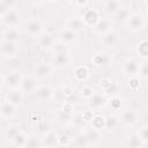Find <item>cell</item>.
<instances>
[{"instance_id":"1","label":"cell","mask_w":148,"mask_h":148,"mask_svg":"<svg viewBox=\"0 0 148 148\" xmlns=\"http://www.w3.org/2000/svg\"><path fill=\"white\" fill-rule=\"evenodd\" d=\"M71 57L68 50H61V51H53L52 57V65L56 68H65L69 65Z\"/></svg>"},{"instance_id":"2","label":"cell","mask_w":148,"mask_h":148,"mask_svg":"<svg viewBox=\"0 0 148 148\" xmlns=\"http://www.w3.org/2000/svg\"><path fill=\"white\" fill-rule=\"evenodd\" d=\"M22 73L20 71H9L5 76H3V83L13 89V88H20V84L22 82Z\"/></svg>"},{"instance_id":"3","label":"cell","mask_w":148,"mask_h":148,"mask_svg":"<svg viewBox=\"0 0 148 148\" xmlns=\"http://www.w3.org/2000/svg\"><path fill=\"white\" fill-rule=\"evenodd\" d=\"M20 20H21L20 13H18L15 8L9 9V10H7L5 14L1 15V21H2V23L6 24V25L9 27V28H15V27L20 23Z\"/></svg>"},{"instance_id":"4","label":"cell","mask_w":148,"mask_h":148,"mask_svg":"<svg viewBox=\"0 0 148 148\" xmlns=\"http://www.w3.org/2000/svg\"><path fill=\"white\" fill-rule=\"evenodd\" d=\"M145 24H146L145 17L139 13L131 14L130 18L126 21V25L131 31H140L143 29Z\"/></svg>"},{"instance_id":"5","label":"cell","mask_w":148,"mask_h":148,"mask_svg":"<svg viewBox=\"0 0 148 148\" xmlns=\"http://www.w3.org/2000/svg\"><path fill=\"white\" fill-rule=\"evenodd\" d=\"M25 31L31 37H39L43 32V23L38 18H31L25 25Z\"/></svg>"},{"instance_id":"6","label":"cell","mask_w":148,"mask_h":148,"mask_svg":"<svg viewBox=\"0 0 148 148\" xmlns=\"http://www.w3.org/2000/svg\"><path fill=\"white\" fill-rule=\"evenodd\" d=\"M0 50H1V54L3 58H13L16 56V53L18 51V43L2 40Z\"/></svg>"},{"instance_id":"7","label":"cell","mask_w":148,"mask_h":148,"mask_svg":"<svg viewBox=\"0 0 148 148\" xmlns=\"http://www.w3.org/2000/svg\"><path fill=\"white\" fill-rule=\"evenodd\" d=\"M52 72H53V65H50L46 62L37 64L34 67V73L37 79H46L52 74Z\"/></svg>"},{"instance_id":"8","label":"cell","mask_w":148,"mask_h":148,"mask_svg":"<svg viewBox=\"0 0 148 148\" xmlns=\"http://www.w3.org/2000/svg\"><path fill=\"white\" fill-rule=\"evenodd\" d=\"M139 67H140V64L136 60L127 59L123 65V72L125 75L133 77V76L139 75Z\"/></svg>"},{"instance_id":"9","label":"cell","mask_w":148,"mask_h":148,"mask_svg":"<svg viewBox=\"0 0 148 148\" xmlns=\"http://www.w3.org/2000/svg\"><path fill=\"white\" fill-rule=\"evenodd\" d=\"M112 21L110 18H99L94 25H92V30L96 32V34H101V35H104L109 31L112 30Z\"/></svg>"},{"instance_id":"10","label":"cell","mask_w":148,"mask_h":148,"mask_svg":"<svg viewBox=\"0 0 148 148\" xmlns=\"http://www.w3.org/2000/svg\"><path fill=\"white\" fill-rule=\"evenodd\" d=\"M139 120V113L135 110L128 109L121 113L120 121L126 126H134Z\"/></svg>"},{"instance_id":"11","label":"cell","mask_w":148,"mask_h":148,"mask_svg":"<svg viewBox=\"0 0 148 148\" xmlns=\"http://www.w3.org/2000/svg\"><path fill=\"white\" fill-rule=\"evenodd\" d=\"M77 39V32L66 28V29H61L58 34V40L60 43H64V44H72L74 43L75 40Z\"/></svg>"},{"instance_id":"12","label":"cell","mask_w":148,"mask_h":148,"mask_svg":"<svg viewBox=\"0 0 148 148\" xmlns=\"http://www.w3.org/2000/svg\"><path fill=\"white\" fill-rule=\"evenodd\" d=\"M108 104V98L104 92H94L91 98H89V105L94 109L104 108Z\"/></svg>"},{"instance_id":"13","label":"cell","mask_w":148,"mask_h":148,"mask_svg":"<svg viewBox=\"0 0 148 148\" xmlns=\"http://www.w3.org/2000/svg\"><path fill=\"white\" fill-rule=\"evenodd\" d=\"M16 108L14 104H12L7 99H3L1 102V106H0V114H1V118L3 119H9L12 118L15 112H16Z\"/></svg>"},{"instance_id":"14","label":"cell","mask_w":148,"mask_h":148,"mask_svg":"<svg viewBox=\"0 0 148 148\" xmlns=\"http://www.w3.org/2000/svg\"><path fill=\"white\" fill-rule=\"evenodd\" d=\"M20 89L23 92L30 94L34 92L35 90H37V80L32 76H25L22 79V82L20 84Z\"/></svg>"},{"instance_id":"15","label":"cell","mask_w":148,"mask_h":148,"mask_svg":"<svg viewBox=\"0 0 148 148\" xmlns=\"http://www.w3.org/2000/svg\"><path fill=\"white\" fill-rule=\"evenodd\" d=\"M6 99L15 106H18L23 101V91L20 88H13L6 94Z\"/></svg>"},{"instance_id":"16","label":"cell","mask_w":148,"mask_h":148,"mask_svg":"<svg viewBox=\"0 0 148 148\" xmlns=\"http://www.w3.org/2000/svg\"><path fill=\"white\" fill-rule=\"evenodd\" d=\"M38 43H39V46L44 50H49V49H53L54 45L57 44V40H56V37L51 34H42L39 36V39H38Z\"/></svg>"},{"instance_id":"17","label":"cell","mask_w":148,"mask_h":148,"mask_svg":"<svg viewBox=\"0 0 148 148\" xmlns=\"http://www.w3.org/2000/svg\"><path fill=\"white\" fill-rule=\"evenodd\" d=\"M112 61V58L110 54L105 53V52H99L96 53L92 58V62L97 66H109Z\"/></svg>"},{"instance_id":"18","label":"cell","mask_w":148,"mask_h":148,"mask_svg":"<svg viewBox=\"0 0 148 148\" xmlns=\"http://www.w3.org/2000/svg\"><path fill=\"white\" fill-rule=\"evenodd\" d=\"M102 43L106 47H113L118 43V35L114 31H109L102 36Z\"/></svg>"},{"instance_id":"19","label":"cell","mask_w":148,"mask_h":148,"mask_svg":"<svg viewBox=\"0 0 148 148\" xmlns=\"http://www.w3.org/2000/svg\"><path fill=\"white\" fill-rule=\"evenodd\" d=\"M37 96L40 101H50L53 96V90L49 84H43L37 88Z\"/></svg>"},{"instance_id":"20","label":"cell","mask_w":148,"mask_h":148,"mask_svg":"<svg viewBox=\"0 0 148 148\" xmlns=\"http://www.w3.org/2000/svg\"><path fill=\"white\" fill-rule=\"evenodd\" d=\"M83 22L87 24V25H94L98 20H99V15H98V12L95 10V9H88L84 14H83V17H82Z\"/></svg>"},{"instance_id":"21","label":"cell","mask_w":148,"mask_h":148,"mask_svg":"<svg viewBox=\"0 0 148 148\" xmlns=\"http://www.w3.org/2000/svg\"><path fill=\"white\" fill-rule=\"evenodd\" d=\"M124 146L130 147V148H139V147H143L145 143L141 140V138L139 136V134H132L125 140Z\"/></svg>"},{"instance_id":"22","label":"cell","mask_w":148,"mask_h":148,"mask_svg":"<svg viewBox=\"0 0 148 148\" xmlns=\"http://www.w3.org/2000/svg\"><path fill=\"white\" fill-rule=\"evenodd\" d=\"M84 25H86V23L80 17H72L67 22V28L73 30V31H75V32H77V34L84 28Z\"/></svg>"},{"instance_id":"23","label":"cell","mask_w":148,"mask_h":148,"mask_svg":"<svg viewBox=\"0 0 148 148\" xmlns=\"http://www.w3.org/2000/svg\"><path fill=\"white\" fill-rule=\"evenodd\" d=\"M18 39H20V32L16 28H9V29L5 30L2 34V40L18 43Z\"/></svg>"},{"instance_id":"24","label":"cell","mask_w":148,"mask_h":148,"mask_svg":"<svg viewBox=\"0 0 148 148\" xmlns=\"http://www.w3.org/2000/svg\"><path fill=\"white\" fill-rule=\"evenodd\" d=\"M84 134H86V136H87V139H88V141H89L90 146H91V145H96V143L99 141V139H101L99 131H98V130H96V128H94V127L86 130Z\"/></svg>"},{"instance_id":"25","label":"cell","mask_w":148,"mask_h":148,"mask_svg":"<svg viewBox=\"0 0 148 148\" xmlns=\"http://www.w3.org/2000/svg\"><path fill=\"white\" fill-rule=\"evenodd\" d=\"M21 127L17 126V125H10L6 128L5 131V138L8 140V141H13L20 133H21Z\"/></svg>"},{"instance_id":"26","label":"cell","mask_w":148,"mask_h":148,"mask_svg":"<svg viewBox=\"0 0 148 148\" xmlns=\"http://www.w3.org/2000/svg\"><path fill=\"white\" fill-rule=\"evenodd\" d=\"M43 147H54L58 145V135L54 132H50L46 135H44V139H42Z\"/></svg>"},{"instance_id":"27","label":"cell","mask_w":148,"mask_h":148,"mask_svg":"<svg viewBox=\"0 0 148 148\" xmlns=\"http://www.w3.org/2000/svg\"><path fill=\"white\" fill-rule=\"evenodd\" d=\"M36 131L42 135H46L52 131V125L49 120H40L36 125Z\"/></svg>"},{"instance_id":"28","label":"cell","mask_w":148,"mask_h":148,"mask_svg":"<svg viewBox=\"0 0 148 148\" xmlns=\"http://www.w3.org/2000/svg\"><path fill=\"white\" fill-rule=\"evenodd\" d=\"M74 76L79 81H86L89 76V71L86 66H77L74 71Z\"/></svg>"},{"instance_id":"29","label":"cell","mask_w":148,"mask_h":148,"mask_svg":"<svg viewBox=\"0 0 148 148\" xmlns=\"http://www.w3.org/2000/svg\"><path fill=\"white\" fill-rule=\"evenodd\" d=\"M90 121H91V127H94V128H96L98 131L105 128V118L103 116H101V114L92 116Z\"/></svg>"},{"instance_id":"30","label":"cell","mask_w":148,"mask_h":148,"mask_svg":"<svg viewBox=\"0 0 148 148\" xmlns=\"http://www.w3.org/2000/svg\"><path fill=\"white\" fill-rule=\"evenodd\" d=\"M121 7L123 6H121L119 0H113V1L105 2V10H106L108 14H111V15H114Z\"/></svg>"},{"instance_id":"31","label":"cell","mask_w":148,"mask_h":148,"mask_svg":"<svg viewBox=\"0 0 148 148\" xmlns=\"http://www.w3.org/2000/svg\"><path fill=\"white\" fill-rule=\"evenodd\" d=\"M119 118H117L116 116H109L105 118V130L108 131H114L118 126H119Z\"/></svg>"},{"instance_id":"32","label":"cell","mask_w":148,"mask_h":148,"mask_svg":"<svg viewBox=\"0 0 148 148\" xmlns=\"http://www.w3.org/2000/svg\"><path fill=\"white\" fill-rule=\"evenodd\" d=\"M131 12L128 8H125V7H121L116 14H114V18L118 21V22H126L130 16H131Z\"/></svg>"},{"instance_id":"33","label":"cell","mask_w":148,"mask_h":148,"mask_svg":"<svg viewBox=\"0 0 148 148\" xmlns=\"http://www.w3.org/2000/svg\"><path fill=\"white\" fill-rule=\"evenodd\" d=\"M86 123H87V118L81 114V113H77V114H73V118H72V124L76 127H84L86 126Z\"/></svg>"},{"instance_id":"34","label":"cell","mask_w":148,"mask_h":148,"mask_svg":"<svg viewBox=\"0 0 148 148\" xmlns=\"http://www.w3.org/2000/svg\"><path fill=\"white\" fill-rule=\"evenodd\" d=\"M138 54L142 58H148V39H143L138 45Z\"/></svg>"},{"instance_id":"35","label":"cell","mask_w":148,"mask_h":148,"mask_svg":"<svg viewBox=\"0 0 148 148\" xmlns=\"http://www.w3.org/2000/svg\"><path fill=\"white\" fill-rule=\"evenodd\" d=\"M72 118H73V113L69 112V111H66L64 109L58 114V119L62 124H69V123H72Z\"/></svg>"},{"instance_id":"36","label":"cell","mask_w":148,"mask_h":148,"mask_svg":"<svg viewBox=\"0 0 148 148\" xmlns=\"http://www.w3.org/2000/svg\"><path fill=\"white\" fill-rule=\"evenodd\" d=\"M27 141H28V136L24 133L21 132L12 142H13V146L14 147H25Z\"/></svg>"},{"instance_id":"37","label":"cell","mask_w":148,"mask_h":148,"mask_svg":"<svg viewBox=\"0 0 148 148\" xmlns=\"http://www.w3.org/2000/svg\"><path fill=\"white\" fill-rule=\"evenodd\" d=\"M74 146H76V147H88V146H90V143H89V141H88V139H87L84 133H80L75 138Z\"/></svg>"},{"instance_id":"38","label":"cell","mask_w":148,"mask_h":148,"mask_svg":"<svg viewBox=\"0 0 148 148\" xmlns=\"http://www.w3.org/2000/svg\"><path fill=\"white\" fill-rule=\"evenodd\" d=\"M15 1L16 0H1L0 1V12H1V15L5 14L7 10L14 8Z\"/></svg>"},{"instance_id":"39","label":"cell","mask_w":148,"mask_h":148,"mask_svg":"<svg viewBox=\"0 0 148 148\" xmlns=\"http://www.w3.org/2000/svg\"><path fill=\"white\" fill-rule=\"evenodd\" d=\"M25 147H27V148H37V147H43L42 139H38V138H36V136L28 138V141H27Z\"/></svg>"},{"instance_id":"40","label":"cell","mask_w":148,"mask_h":148,"mask_svg":"<svg viewBox=\"0 0 148 148\" xmlns=\"http://www.w3.org/2000/svg\"><path fill=\"white\" fill-rule=\"evenodd\" d=\"M139 76L145 79V80H148V62H142L140 64V67H139Z\"/></svg>"},{"instance_id":"41","label":"cell","mask_w":148,"mask_h":148,"mask_svg":"<svg viewBox=\"0 0 148 148\" xmlns=\"http://www.w3.org/2000/svg\"><path fill=\"white\" fill-rule=\"evenodd\" d=\"M139 136L141 138V140L143 141L145 145H148V125H145L140 128L139 131Z\"/></svg>"},{"instance_id":"42","label":"cell","mask_w":148,"mask_h":148,"mask_svg":"<svg viewBox=\"0 0 148 148\" xmlns=\"http://www.w3.org/2000/svg\"><path fill=\"white\" fill-rule=\"evenodd\" d=\"M69 141H71V138L67 134L62 133V134L58 135V146H68Z\"/></svg>"},{"instance_id":"43","label":"cell","mask_w":148,"mask_h":148,"mask_svg":"<svg viewBox=\"0 0 148 148\" xmlns=\"http://www.w3.org/2000/svg\"><path fill=\"white\" fill-rule=\"evenodd\" d=\"M94 90L90 88V87H84L82 90H81V94H82V96L84 97V98H87V99H89V98H91V96L94 95Z\"/></svg>"},{"instance_id":"44","label":"cell","mask_w":148,"mask_h":148,"mask_svg":"<svg viewBox=\"0 0 148 148\" xmlns=\"http://www.w3.org/2000/svg\"><path fill=\"white\" fill-rule=\"evenodd\" d=\"M130 87L132 89H138L140 87V83H139V80H138L136 76H133V77L130 79Z\"/></svg>"},{"instance_id":"45","label":"cell","mask_w":148,"mask_h":148,"mask_svg":"<svg viewBox=\"0 0 148 148\" xmlns=\"http://www.w3.org/2000/svg\"><path fill=\"white\" fill-rule=\"evenodd\" d=\"M111 105L113 106V109H118V108H120V105H121V99H120L119 97L114 96V97L111 99Z\"/></svg>"},{"instance_id":"46","label":"cell","mask_w":148,"mask_h":148,"mask_svg":"<svg viewBox=\"0 0 148 148\" xmlns=\"http://www.w3.org/2000/svg\"><path fill=\"white\" fill-rule=\"evenodd\" d=\"M76 6H79V7H83V6H86L87 5V2H88V0H72Z\"/></svg>"},{"instance_id":"47","label":"cell","mask_w":148,"mask_h":148,"mask_svg":"<svg viewBox=\"0 0 148 148\" xmlns=\"http://www.w3.org/2000/svg\"><path fill=\"white\" fill-rule=\"evenodd\" d=\"M34 1H35V2H37V3H40V2H43L44 0H34Z\"/></svg>"},{"instance_id":"48","label":"cell","mask_w":148,"mask_h":148,"mask_svg":"<svg viewBox=\"0 0 148 148\" xmlns=\"http://www.w3.org/2000/svg\"><path fill=\"white\" fill-rule=\"evenodd\" d=\"M104 2H109V1H113V0H103Z\"/></svg>"},{"instance_id":"49","label":"cell","mask_w":148,"mask_h":148,"mask_svg":"<svg viewBox=\"0 0 148 148\" xmlns=\"http://www.w3.org/2000/svg\"><path fill=\"white\" fill-rule=\"evenodd\" d=\"M146 3H147V5H148V0H146Z\"/></svg>"}]
</instances>
